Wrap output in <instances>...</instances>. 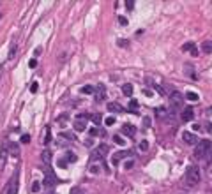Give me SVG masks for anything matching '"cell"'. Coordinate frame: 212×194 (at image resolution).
<instances>
[{"mask_svg":"<svg viewBox=\"0 0 212 194\" xmlns=\"http://www.w3.org/2000/svg\"><path fill=\"white\" fill-rule=\"evenodd\" d=\"M212 152V143L210 140H200L198 143H196V148H194V157H198V159H205V157H209Z\"/></svg>","mask_w":212,"mask_h":194,"instance_id":"obj_1","label":"cell"},{"mask_svg":"<svg viewBox=\"0 0 212 194\" xmlns=\"http://www.w3.org/2000/svg\"><path fill=\"white\" fill-rule=\"evenodd\" d=\"M186 178H187L191 184H198V182L202 180L200 168H198V166H187V169H186Z\"/></svg>","mask_w":212,"mask_h":194,"instance_id":"obj_2","label":"cell"},{"mask_svg":"<svg viewBox=\"0 0 212 194\" xmlns=\"http://www.w3.org/2000/svg\"><path fill=\"white\" fill-rule=\"evenodd\" d=\"M108 145H99L97 148H94V152L90 153V159L92 161H103L104 157H106V153H108Z\"/></svg>","mask_w":212,"mask_h":194,"instance_id":"obj_3","label":"cell"},{"mask_svg":"<svg viewBox=\"0 0 212 194\" xmlns=\"http://www.w3.org/2000/svg\"><path fill=\"white\" fill-rule=\"evenodd\" d=\"M170 106H172L173 110H182L184 108V95L179 92H173L170 95Z\"/></svg>","mask_w":212,"mask_h":194,"instance_id":"obj_4","label":"cell"},{"mask_svg":"<svg viewBox=\"0 0 212 194\" xmlns=\"http://www.w3.org/2000/svg\"><path fill=\"white\" fill-rule=\"evenodd\" d=\"M16 178H18V176L14 175V176L9 180V184L5 185V189H4L2 194H16V189H18V180H16Z\"/></svg>","mask_w":212,"mask_h":194,"instance_id":"obj_5","label":"cell"},{"mask_svg":"<svg viewBox=\"0 0 212 194\" xmlns=\"http://www.w3.org/2000/svg\"><path fill=\"white\" fill-rule=\"evenodd\" d=\"M104 99H106V87H104L103 83H99V85L96 87V101L103 102Z\"/></svg>","mask_w":212,"mask_h":194,"instance_id":"obj_6","label":"cell"},{"mask_svg":"<svg viewBox=\"0 0 212 194\" xmlns=\"http://www.w3.org/2000/svg\"><path fill=\"white\" fill-rule=\"evenodd\" d=\"M182 140H184L187 145H196L198 141H200V140H198L194 134H193V133H187V131H184V133H182Z\"/></svg>","mask_w":212,"mask_h":194,"instance_id":"obj_7","label":"cell"},{"mask_svg":"<svg viewBox=\"0 0 212 194\" xmlns=\"http://www.w3.org/2000/svg\"><path fill=\"white\" fill-rule=\"evenodd\" d=\"M180 118L184 120V122H191L193 118H194V110H193V108H184Z\"/></svg>","mask_w":212,"mask_h":194,"instance_id":"obj_8","label":"cell"},{"mask_svg":"<svg viewBox=\"0 0 212 194\" xmlns=\"http://www.w3.org/2000/svg\"><path fill=\"white\" fill-rule=\"evenodd\" d=\"M41 159H42V163L46 164V166H50L51 161H53V152H51V150H42Z\"/></svg>","mask_w":212,"mask_h":194,"instance_id":"obj_9","label":"cell"},{"mask_svg":"<svg viewBox=\"0 0 212 194\" xmlns=\"http://www.w3.org/2000/svg\"><path fill=\"white\" fill-rule=\"evenodd\" d=\"M122 133L126 134V136H129V138H133V136L136 134V127H134L133 123H126V125L122 127Z\"/></svg>","mask_w":212,"mask_h":194,"instance_id":"obj_10","label":"cell"},{"mask_svg":"<svg viewBox=\"0 0 212 194\" xmlns=\"http://www.w3.org/2000/svg\"><path fill=\"white\" fill-rule=\"evenodd\" d=\"M57 123H59L60 127H66V125L69 123V113H62L60 117H57Z\"/></svg>","mask_w":212,"mask_h":194,"instance_id":"obj_11","label":"cell"},{"mask_svg":"<svg viewBox=\"0 0 212 194\" xmlns=\"http://www.w3.org/2000/svg\"><path fill=\"white\" fill-rule=\"evenodd\" d=\"M108 111H111V113H122V111H124V108H122L119 102H108Z\"/></svg>","mask_w":212,"mask_h":194,"instance_id":"obj_12","label":"cell"},{"mask_svg":"<svg viewBox=\"0 0 212 194\" xmlns=\"http://www.w3.org/2000/svg\"><path fill=\"white\" fill-rule=\"evenodd\" d=\"M129 155H131V152H117L115 155H113V159H111V163H113V166H115V164L119 163L120 159H124V157H129Z\"/></svg>","mask_w":212,"mask_h":194,"instance_id":"obj_13","label":"cell"},{"mask_svg":"<svg viewBox=\"0 0 212 194\" xmlns=\"http://www.w3.org/2000/svg\"><path fill=\"white\" fill-rule=\"evenodd\" d=\"M72 125H74V131H76V133H83V131L87 129V122H81V120H74Z\"/></svg>","mask_w":212,"mask_h":194,"instance_id":"obj_14","label":"cell"},{"mask_svg":"<svg viewBox=\"0 0 212 194\" xmlns=\"http://www.w3.org/2000/svg\"><path fill=\"white\" fill-rule=\"evenodd\" d=\"M55 143H57V146H60V148H64V146H67V145H69V141H67V140H66V138H64V136H57V140H55Z\"/></svg>","mask_w":212,"mask_h":194,"instance_id":"obj_15","label":"cell"},{"mask_svg":"<svg viewBox=\"0 0 212 194\" xmlns=\"http://www.w3.org/2000/svg\"><path fill=\"white\" fill-rule=\"evenodd\" d=\"M5 161H7V150H0V169H4Z\"/></svg>","mask_w":212,"mask_h":194,"instance_id":"obj_16","label":"cell"},{"mask_svg":"<svg viewBox=\"0 0 212 194\" xmlns=\"http://www.w3.org/2000/svg\"><path fill=\"white\" fill-rule=\"evenodd\" d=\"M9 152L12 153L14 157H18V155H20V146H18L16 143H11L9 145Z\"/></svg>","mask_w":212,"mask_h":194,"instance_id":"obj_17","label":"cell"},{"mask_svg":"<svg viewBox=\"0 0 212 194\" xmlns=\"http://www.w3.org/2000/svg\"><path fill=\"white\" fill-rule=\"evenodd\" d=\"M122 92H124V95H131V94H133V85H131V83L122 85Z\"/></svg>","mask_w":212,"mask_h":194,"instance_id":"obj_18","label":"cell"},{"mask_svg":"<svg viewBox=\"0 0 212 194\" xmlns=\"http://www.w3.org/2000/svg\"><path fill=\"white\" fill-rule=\"evenodd\" d=\"M90 120H92L94 123H96L97 127H99V123L103 122V117L99 115V113H94V115H90Z\"/></svg>","mask_w":212,"mask_h":194,"instance_id":"obj_19","label":"cell"},{"mask_svg":"<svg viewBox=\"0 0 212 194\" xmlns=\"http://www.w3.org/2000/svg\"><path fill=\"white\" fill-rule=\"evenodd\" d=\"M202 50H203V53H207V55H209V53L212 51V42L210 41H205V42H203V46H202Z\"/></svg>","mask_w":212,"mask_h":194,"instance_id":"obj_20","label":"cell"},{"mask_svg":"<svg viewBox=\"0 0 212 194\" xmlns=\"http://www.w3.org/2000/svg\"><path fill=\"white\" fill-rule=\"evenodd\" d=\"M51 141V131H50V127H46V136L42 138V143L44 145H48Z\"/></svg>","mask_w":212,"mask_h":194,"instance_id":"obj_21","label":"cell"},{"mask_svg":"<svg viewBox=\"0 0 212 194\" xmlns=\"http://www.w3.org/2000/svg\"><path fill=\"white\" fill-rule=\"evenodd\" d=\"M62 136H64V138H66V140H67L69 143H72V141L76 140V136H74V133H62Z\"/></svg>","mask_w":212,"mask_h":194,"instance_id":"obj_22","label":"cell"},{"mask_svg":"<svg viewBox=\"0 0 212 194\" xmlns=\"http://www.w3.org/2000/svg\"><path fill=\"white\" fill-rule=\"evenodd\" d=\"M90 118V115H87V113H78L76 115V120H81V122H87Z\"/></svg>","mask_w":212,"mask_h":194,"instance_id":"obj_23","label":"cell"},{"mask_svg":"<svg viewBox=\"0 0 212 194\" xmlns=\"http://www.w3.org/2000/svg\"><path fill=\"white\" fill-rule=\"evenodd\" d=\"M184 97H186V99H189V101H198V94H194V92H187Z\"/></svg>","mask_w":212,"mask_h":194,"instance_id":"obj_24","label":"cell"},{"mask_svg":"<svg viewBox=\"0 0 212 194\" xmlns=\"http://www.w3.org/2000/svg\"><path fill=\"white\" fill-rule=\"evenodd\" d=\"M193 48H194V44H193V42H186V44L182 46V51H191Z\"/></svg>","mask_w":212,"mask_h":194,"instance_id":"obj_25","label":"cell"},{"mask_svg":"<svg viewBox=\"0 0 212 194\" xmlns=\"http://www.w3.org/2000/svg\"><path fill=\"white\" fill-rule=\"evenodd\" d=\"M147 148H149V143H147V141H141V143L138 145V150H141V152H145Z\"/></svg>","mask_w":212,"mask_h":194,"instance_id":"obj_26","label":"cell"},{"mask_svg":"<svg viewBox=\"0 0 212 194\" xmlns=\"http://www.w3.org/2000/svg\"><path fill=\"white\" fill-rule=\"evenodd\" d=\"M39 189H41V182H34L32 184V192H39Z\"/></svg>","mask_w":212,"mask_h":194,"instance_id":"obj_27","label":"cell"},{"mask_svg":"<svg viewBox=\"0 0 212 194\" xmlns=\"http://www.w3.org/2000/svg\"><path fill=\"white\" fill-rule=\"evenodd\" d=\"M119 46H120V48H129V41H126V39H119Z\"/></svg>","mask_w":212,"mask_h":194,"instance_id":"obj_28","label":"cell"},{"mask_svg":"<svg viewBox=\"0 0 212 194\" xmlns=\"http://www.w3.org/2000/svg\"><path fill=\"white\" fill-rule=\"evenodd\" d=\"M129 108H131V111H133V113H136V108H138V102H136L134 99H133V101L129 102Z\"/></svg>","mask_w":212,"mask_h":194,"instance_id":"obj_29","label":"cell"},{"mask_svg":"<svg viewBox=\"0 0 212 194\" xmlns=\"http://www.w3.org/2000/svg\"><path fill=\"white\" fill-rule=\"evenodd\" d=\"M69 194H83V189L81 187H72Z\"/></svg>","mask_w":212,"mask_h":194,"instance_id":"obj_30","label":"cell"},{"mask_svg":"<svg viewBox=\"0 0 212 194\" xmlns=\"http://www.w3.org/2000/svg\"><path fill=\"white\" fill-rule=\"evenodd\" d=\"M81 92H83V94H92V92H94V88H92L90 85H87V87H83V88H81Z\"/></svg>","mask_w":212,"mask_h":194,"instance_id":"obj_31","label":"cell"},{"mask_svg":"<svg viewBox=\"0 0 212 194\" xmlns=\"http://www.w3.org/2000/svg\"><path fill=\"white\" fill-rule=\"evenodd\" d=\"M104 123H106L108 127H110V125H113V123H115V117H108V118L104 120Z\"/></svg>","mask_w":212,"mask_h":194,"instance_id":"obj_32","label":"cell"},{"mask_svg":"<svg viewBox=\"0 0 212 194\" xmlns=\"http://www.w3.org/2000/svg\"><path fill=\"white\" fill-rule=\"evenodd\" d=\"M21 143H30V134H23L21 136Z\"/></svg>","mask_w":212,"mask_h":194,"instance_id":"obj_33","label":"cell"},{"mask_svg":"<svg viewBox=\"0 0 212 194\" xmlns=\"http://www.w3.org/2000/svg\"><path fill=\"white\" fill-rule=\"evenodd\" d=\"M66 159H67V161H71V163H74V161H76V155H74V153H71V152H67Z\"/></svg>","mask_w":212,"mask_h":194,"instance_id":"obj_34","label":"cell"},{"mask_svg":"<svg viewBox=\"0 0 212 194\" xmlns=\"http://www.w3.org/2000/svg\"><path fill=\"white\" fill-rule=\"evenodd\" d=\"M113 141H115V143H117V145H124V143H126V141L122 140L120 136H113Z\"/></svg>","mask_w":212,"mask_h":194,"instance_id":"obj_35","label":"cell"},{"mask_svg":"<svg viewBox=\"0 0 212 194\" xmlns=\"http://www.w3.org/2000/svg\"><path fill=\"white\" fill-rule=\"evenodd\" d=\"M133 166H134V163H133V161H126V163H124V168H126V169H131Z\"/></svg>","mask_w":212,"mask_h":194,"instance_id":"obj_36","label":"cell"},{"mask_svg":"<svg viewBox=\"0 0 212 194\" xmlns=\"http://www.w3.org/2000/svg\"><path fill=\"white\" fill-rule=\"evenodd\" d=\"M126 7H127L129 11H133V9H134V2H133V0H129V2H126Z\"/></svg>","mask_w":212,"mask_h":194,"instance_id":"obj_37","label":"cell"},{"mask_svg":"<svg viewBox=\"0 0 212 194\" xmlns=\"http://www.w3.org/2000/svg\"><path fill=\"white\" fill-rule=\"evenodd\" d=\"M89 133H90V136H97V134H99V129H97V127H92Z\"/></svg>","mask_w":212,"mask_h":194,"instance_id":"obj_38","label":"cell"},{"mask_svg":"<svg viewBox=\"0 0 212 194\" xmlns=\"http://www.w3.org/2000/svg\"><path fill=\"white\" fill-rule=\"evenodd\" d=\"M119 23L120 25H127V18L126 16H119Z\"/></svg>","mask_w":212,"mask_h":194,"instance_id":"obj_39","label":"cell"},{"mask_svg":"<svg viewBox=\"0 0 212 194\" xmlns=\"http://www.w3.org/2000/svg\"><path fill=\"white\" fill-rule=\"evenodd\" d=\"M37 88H39V85H37V83H32V87H30V92H32V94H35V92H37Z\"/></svg>","mask_w":212,"mask_h":194,"instance_id":"obj_40","label":"cell"},{"mask_svg":"<svg viewBox=\"0 0 212 194\" xmlns=\"http://www.w3.org/2000/svg\"><path fill=\"white\" fill-rule=\"evenodd\" d=\"M14 55H16V46H12V48H11V53H9V58H14Z\"/></svg>","mask_w":212,"mask_h":194,"instance_id":"obj_41","label":"cell"},{"mask_svg":"<svg viewBox=\"0 0 212 194\" xmlns=\"http://www.w3.org/2000/svg\"><path fill=\"white\" fill-rule=\"evenodd\" d=\"M29 65H30V67H37V60H35V58H32V60L29 62Z\"/></svg>","mask_w":212,"mask_h":194,"instance_id":"obj_42","label":"cell"},{"mask_svg":"<svg viewBox=\"0 0 212 194\" xmlns=\"http://www.w3.org/2000/svg\"><path fill=\"white\" fill-rule=\"evenodd\" d=\"M143 122H145V127H150V118H149V117H145Z\"/></svg>","mask_w":212,"mask_h":194,"instance_id":"obj_43","label":"cell"},{"mask_svg":"<svg viewBox=\"0 0 212 194\" xmlns=\"http://www.w3.org/2000/svg\"><path fill=\"white\" fill-rule=\"evenodd\" d=\"M59 166L60 168H67V161H59Z\"/></svg>","mask_w":212,"mask_h":194,"instance_id":"obj_44","label":"cell"},{"mask_svg":"<svg viewBox=\"0 0 212 194\" xmlns=\"http://www.w3.org/2000/svg\"><path fill=\"white\" fill-rule=\"evenodd\" d=\"M143 95H147V97H152V92H150V90H147V88H145V90H143Z\"/></svg>","mask_w":212,"mask_h":194,"instance_id":"obj_45","label":"cell"},{"mask_svg":"<svg viewBox=\"0 0 212 194\" xmlns=\"http://www.w3.org/2000/svg\"><path fill=\"white\" fill-rule=\"evenodd\" d=\"M191 55H193V57H198V50H196V48H193V50H191Z\"/></svg>","mask_w":212,"mask_h":194,"instance_id":"obj_46","label":"cell"},{"mask_svg":"<svg viewBox=\"0 0 212 194\" xmlns=\"http://www.w3.org/2000/svg\"><path fill=\"white\" fill-rule=\"evenodd\" d=\"M92 143H94L92 140H87V141H85V146H92Z\"/></svg>","mask_w":212,"mask_h":194,"instance_id":"obj_47","label":"cell"}]
</instances>
